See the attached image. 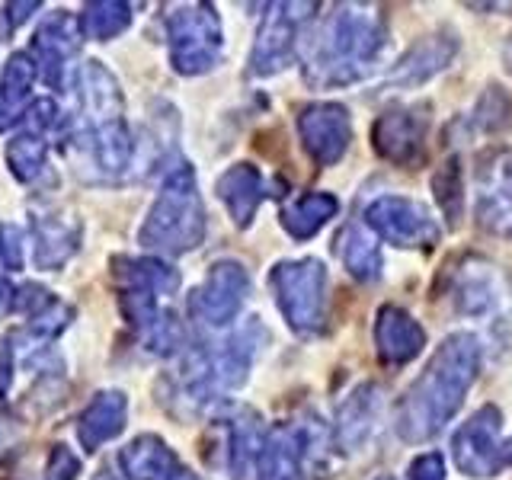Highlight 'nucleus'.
Listing matches in <instances>:
<instances>
[{
  "label": "nucleus",
  "mask_w": 512,
  "mask_h": 480,
  "mask_svg": "<svg viewBox=\"0 0 512 480\" xmlns=\"http://www.w3.org/2000/svg\"><path fill=\"white\" fill-rule=\"evenodd\" d=\"M480 368V346L471 333H455L429 359L426 372L413 381L394 416L400 439L426 442L461 410L464 394Z\"/></svg>",
  "instance_id": "obj_1"
},
{
  "label": "nucleus",
  "mask_w": 512,
  "mask_h": 480,
  "mask_svg": "<svg viewBox=\"0 0 512 480\" xmlns=\"http://www.w3.org/2000/svg\"><path fill=\"white\" fill-rule=\"evenodd\" d=\"M388 29L375 7L343 4L314 32L304 52V77L317 87H346L362 80L384 52Z\"/></svg>",
  "instance_id": "obj_2"
},
{
  "label": "nucleus",
  "mask_w": 512,
  "mask_h": 480,
  "mask_svg": "<svg viewBox=\"0 0 512 480\" xmlns=\"http://www.w3.org/2000/svg\"><path fill=\"white\" fill-rule=\"evenodd\" d=\"M205 237V208L196 186V173L183 164L167 176L157 202L151 205L148 221L138 234L141 247L157 253H186L199 247Z\"/></svg>",
  "instance_id": "obj_3"
},
{
  "label": "nucleus",
  "mask_w": 512,
  "mask_h": 480,
  "mask_svg": "<svg viewBox=\"0 0 512 480\" xmlns=\"http://www.w3.org/2000/svg\"><path fill=\"white\" fill-rule=\"evenodd\" d=\"M272 292L282 317L298 333H317L327 311V269L320 260H292L272 269Z\"/></svg>",
  "instance_id": "obj_4"
},
{
  "label": "nucleus",
  "mask_w": 512,
  "mask_h": 480,
  "mask_svg": "<svg viewBox=\"0 0 512 480\" xmlns=\"http://www.w3.org/2000/svg\"><path fill=\"white\" fill-rule=\"evenodd\" d=\"M170 32V58L180 74H202L212 71L221 55V23L215 7L189 4L176 7L167 20Z\"/></svg>",
  "instance_id": "obj_5"
},
{
  "label": "nucleus",
  "mask_w": 512,
  "mask_h": 480,
  "mask_svg": "<svg viewBox=\"0 0 512 480\" xmlns=\"http://www.w3.org/2000/svg\"><path fill=\"white\" fill-rule=\"evenodd\" d=\"M365 224L378 237L391 240L394 247H407V250H432L442 237V228L426 212V205L407 196L375 199L365 208Z\"/></svg>",
  "instance_id": "obj_6"
},
{
  "label": "nucleus",
  "mask_w": 512,
  "mask_h": 480,
  "mask_svg": "<svg viewBox=\"0 0 512 480\" xmlns=\"http://www.w3.org/2000/svg\"><path fill=\"white\" fill-rule=\"evenodd\" d=\"M455 461L471 477H493L512 464V439H503L500 410L480 407L455 436Z\"/></svg>",
  "instance_id": "obj_7"
},
{
  "label": "nucleus",
  "mask_w": 512,
  "mask_h": 480,
  "mask_svg": "<svg viewBox=\"0 0 512 480\" xmlns=\"http://www.w3.org/2000/svg\"><path fill=\"white\" fill-rule=\"evenodd\" d=\"M314 10V4H272L263 16V26L256 32L253 52H250V71L256 77L279 74L298 45V26Z\"/></svg>",
  "instance_id": "obj_8"
},
{
  "label": "nucleus",
  "mask_w": 512,
  "mask_h": 480,
  "mask_svg": "<svg viewBox=\"0 0 512 480\" xmlns=\"http://www.w3.org/2000/svg\"><path fill=\"white\" fill-rule=\"evenodd\" d=\"M247 295H250L247 269L234 260H221L212 266L199 292L192 295V314L208 327H224L237 317Z\"/></svg>",
  "instance_id": "obj_9"
},
{
  "label": "nucleus",
  "mask_w": 512,
  "mask_h": 480,
  "mask_svg": "<svg viewBox=\"0 0 512 480\" xmlns=\"http://www.w3.org/2000/svg\"><path fill=\"white\" fill-rule=\"evenodd\" d=\"M474 202H477L480 228L500 237H512V154L509 151L490 154L477 167Z\"/></svg>",
  "instance_id": "obj_10"
},
{
  "label": "nucleus",
  "mask_w": 512,
  "mask_h": 480,
  "mask_svg": "<svg viewBox=\"0 0 512 480\" xmlns=\"http://www.w3.org/2000/svg\"><path fill=\"white\" fill-rule=\"evenodd\" d=\"M298 132L308 154L320 167H333L352 141V122L349 112L340 103H311L301 109Z\"/></svg>",
  "instance_id": "obj_11"
},
{
  "label": "nucleus",
  "mask_w": 512,
  "mask_h": 480,
  "mask_svg": "<svg viewBox=\"0 0 512 480\" xmlns=\"http://www.w3.org/2000/svg\"><path fill=\"white\" fill-rule=\"evenodd\" d=\"M426 116L416 106H394L384 116H378L372 141L381 157L394 160V164H407L416 157L420 144L426 138Z\"/></svg>",
  "instance_id": "obj_12"
},
{
  "label": "nucleus",
  "mask_w": 512,
  "mask_h": 480,
  "mask_svg": "<svg viewBox=\"0 0 512 480\" xmlns=\"http://www.w3.org/2000/svg\"><path fill=\"white\" fill-rule=\"evenodd\" d=\"M77 96H80V109H84L87 119V132L103 125H116L122 119V93L116 77H112L100 61H87L77 74Z\"/></svg>",
  "instance_id": "obj_13"
},
{
  "label": "nucleus",
  "mask_w": 512,
  "mask_h": 480,
  "mask_svg": "<svg viewBox=\"0 0 512 480\" xmlns=\"http://www.w3.org/2000/svg\"><path fill=\"white\" fill-rule=\"evenodd\" d=\"M455 304L461 314L471 317H490L503 308L506 301V288H503V276L496 272L490 263L484 260H468L464 269L455 279Z\"/></svg>",
  "instance_id": "obj_14"
},
{
  "label": "nucleus",
  "mask_w": 512,
  "mask_h": 480,
  "mask_svg": "<svg viewBox=\"0 0 512 480\" xmlns=\"http://www.w3.org/2000/svg\"><path fill=\"white\" fill-rule=\"evenodd\" d=\"M119 461L132 480H196V474L157 436H138L132 445L122 448Z\"/></svg>",
  "instance_id": "obj_15"
},
{
  "label": "nucleus",
  "mask_w": 512,
  "mask_h": 480,
  "mask_svg": "<svg viewBox=\"0 0 512 480\" xmlns=\"http://www.w3.org/2000/svg\"><path fill=\"white\" fill-rule=\"evenodd\" d=\"M375 343H378V352H381L384 362L404 365L423 349L426 333L404 308H394L391 304V308H381V314H378Z\"/></svg>",
  "instance_id": "obj_16"
},
{
  "label": "nucleus",
  "mask_w": 512,
  "mask_h": 480,
  "mask_svg": "<svg viewBox=\"0 0 512 480\" xmlns=\"http://www.w3.org/2000/svg\"><path fill=\"white\" fill-rule=\"evenodd\" d=\"M378 413H381V391L375 384H362L359 391H352L340 413H336V439L343 442V448L356 452L368 442L372 429L378 426Z\"/></svg>",
  "instance_id": "obj_17"
},
{
  "label": "nucleus",
  "mask_w": 512,
  "mask_h": 480,
  "mask_svg": "<svg viewBox=\"0 0 512 480\" xmlns=\"http://www.w3.org/2000/svg\"><path fill=\"white\" fill-rule=\"evenodd\" d=\"M125 413H128V400L119 391H103L90 400V407L80 413V423H77V436L80 445L93 452L100 448L103 442L116 439L122 426H125Z\"/></svg>",
  "instance_id": "obj_18"
},
{
  "label": "nucleus",
  "mask_w": 512,
  "mask_h": 480,
  "mask_svg": "<svg viewBox=\"0 0 512 480\" xmlns=\"http://www.w3.org/2000/svg\"><path fill=\"white\" fill-rule=\"evenodd\" d=\"M218 196L224 205H228L231 218L240 224V228H247L256 215V208H260V202H263L260 170L250 167V164H237L231 170H224L221 180H218Z\"/></svg>",
  "instance_id": "obj_19"
},
{
  "label": "nucleus",
  "mask_w": 512,
  "mask_h": 480,
  "mask_svg": "<svg viewBox=\"0 0 512 480\" xmlns=\"http://www.w3.org/2000/svg\"><path fill=\"white\" fill-rule=\"evenodd\" d=\"M36 263L42 269H58L74 256L80 240V224L71 215H42L36 221Z\"/></svg>",
  "instance_id": "obj_20"
},
{
  "label": "nucleus",
  "mask_w": 512,
  "mask_h": 480,
  "mask_svg": "<svg viewBox=\"0 0 512 480\" xmlns=\"http://www.w3.org/2000/svg\"><path fill=\"white\" fill-rule=\"evenodd\" d=\"M304 436L292 426H276L266 436L260 458V480H304L301 474Z\"/></svg>",
  "instance_id": "obj_21"
},
{
  "label": "nucleus",
  "mask_w": 512,
  "mask_h": 480,
  "mask_svg": "<svg viewBox=\"0 0 512 480\" xmlns=\"http://www.w3.org/2000/svg\"><path fill=\"white\" fill-rule=\"evenodd\" d=\"M455 48H458L455 39H448V36H432V39H426L420 45H413L410 55L394 68L391 80H394V84H407V87L423 84V80H429L432 74H439L445 64L452 61Z\"/></svg>",
  "instance_id": "obj_22"
},
{
  "label": "nucleus",
  "mask_w": 512,
  "mask_h": 480,
  "mask_svg": "<svg viewBox=\"0 0 512 480\" xmlns=\"http://www.w3.org/2000/svg\"><path fill=\"white\" fill-rule=\"evenodd\" d=\"M80 42V32H77V20L71 13H55L52 20H48L39 36H36V48H39V58L45 64V80L48 84H58L61 80V61L68 58Z\"/></svg>",
  "instance_id": "obj_23"
},
{
  "label": "nucleus",
  "mask_w": 512,
  "mask_h": 480,
  "mask_svg": "<svg viewBox=\"0 0 512 480\" xmlns=\"http://www.w3.org/2000/svg\"><path fill=\"white\" fill-rule=\"evenodd\" d=\"M336 253L343 256V266L362 282H375L381 276V247L378 240L365 231V224H349L336 240Z\"/></svg>",
  "instance_id": "obj_24"
},
{
  "label": "nucleus",
  "mask_w": 512,
  "mask_h": 480,
  "mask_svg": "<svg viewBox=\"0 0 512 480\" xmlns=\"http://www.w3.org/2000/svg\"><path fill=\"white\" fill-rule=\"evenodd\" d=\"M263 448H266L263 426L250 410H244L231 423V468L237 480H247L253 468H260Z\"/></svg>",
  "instance_id": "obj_25"
},
{
  "label": "nucleus",
  "mask_w": 512,
  "mask_h": 480,
  "mask_svg": "<svg viewBox=\"0 0 512 480\" xmlns=\"http://www.w3.org/2000/svg\"><path fill=\"white\" fill-rule=\"evenodd\" d=\"M336 212H340L336 196H330V192H311V196H301L295 205L285 208L282 224L292 237L304 240V237H314Z\"/></svg>",
  "instance_id": "obj_26"
},
{
  "label": "nucleus",
  "mask_w": 512,
  "mask_h": 480,
  "mask_svg": "<svg viewBox=\"0 0 512 480\" xmlns=\"http://www.w3.org/2000/svg\"><path fill=\"white\" fill-rule=\"evenodd\" d=\"M32 80H36V64H32L26 55H13L10 64L4 68V80H0V132L20 116Z\"/></svg>",
  "instance_id": "obj_27"
},
{
  "label": "nucleus",
  "mask_w": 512,
  "mask_h": 480,
  "mask_svg": "<svg viewBox=\"0 0 512 480\" xmlns=\"http://www.w3.org/2000/svg\"><path fill=\"white\" fill-rule=\"evenodd\" d=\"M125 269H119V276L125 282V288H144V292L154 295H170L180 285V276L176 269L160 263V260H122Z\"/></svg>",
  "instance_id": "obj_28"
},
{
  "label": "nucleus",
  "mask_w": 512,
  "mask_h": 480,
  "mask_svg": "<svg viewBox=\"0 0 512 480\" xmlns=\"http://www.w3.org/2000/svg\"><path fill=\"white\" fill-rule=\"evenodd\" d=\"M132 23V7L128 4H90L84 13H80V29L87 32L90 39H112Z\"/></svg>",
  "instance_id": "obj_29"
},
{
  "label": "nucleus",
  "mask_w": 512,
  "mask_h": 480,
  "mask_svg": "<svg viewBox=\"0 0 512 480\" xmlns=\"http://www.w3.org/2000/svg\"><path fill=\"white\" fill-rule=\"evenodd\" d=\"M7 164L20 180H36L45 167V144L36 132L16 135L7 148Z\"/></svg>",
  "instance_id": "obj_30"
},
{
  "label": "nucleus",
  "mask_w": 512,
  "mask_h": 480,
  "mask_svg": "<svg viewBox=\"0 0 512 480\" xmlns=\"http://www.w3.org/2000/svg\"><path fill=\"white\" fill-rule=\"evenodd\" d=\"M410 480H445V461H442V455L429 452V455L416 458L410 464Z\"/></svg>",
  "instance_id": "obj_31"
},
{
  "label": "nucleus",
  "mask_w": 512,
  "mask_h": 480,
  "mask_svg": "<svg viewBox=\"0 0 512 480\" xmlns=\"http://www.w3.org/2000/svg\"><path fill=\"white\" fill-rule=\"evenodd\" d=\"M77 471H80V461L64 445H58L52 452V461H48V474H52L55 480H74Z\"/></svg>",
  "instance_id": "obj_32"
},
{
  "label": "nucleus",
  "mask_w": 512,
  "mask_h": 480,
  "mask_svg": "<svg viewBox=\"0 0 512 480\" xmlns=\"http://www.w3.org/2000/svg\"><path fill=\"white\" fill-rule=\"evenodd\" d=\"M20 250H23L20 234H16L10 224H0V263L16 269L20 266Z\"/></svg>",
  "instance_id": "obj_33"
},
{
  "label": "nucleus",
  "mask_w": 512,
  "mask_h": 480,
  "mask_svg": "<svg viewBox=\"0 0 512 480\" xmlns=\"http://www.w3.org/2000/svg\"><path fill=\"white\" fill-rule=\"evenodd\" d=\"M55 116H58V109L52 100H39L36 106L29 109V122L32 128H52L55 125Z\"/></svg>",
  "instance_id": "obj_34"
},
{
  "label": "nucleus",
  "mask_w": 512,
  "mask_h": 480,
  "mask_svg": "<svg viewBox=\"0 0 512 480\" xmlns=\"http://www.w3.org/2000/svg\"><path fill=\"white\" fill-rule=\"evenodd\" d=\"M10 304H13V292H10V285L0 279V314H7Z\"/></svg>",
  "instance_id": "obj_35"
},
{
  "label": "nucleus",
  "mask_w": 512,
  "mask_h": 480,
  "mask_svg": "<svg viewBox=\"0 0 512 480\" xmlns=\"http://www.w3.org/2000/svg\"><path fill=\"white\" fill-rule=\"evenodd\" d=\"M93 480H119L116 474H112V471H100V474H96Z\"/></svg>",
  "instance_id": "obj_36"
},
{
  "label": "nucleus",
  "mask_w": 512,
  "mask_h": 480,
  "mask_svg": "<svg viewBox=\"0 0 512 480\" xmlns=\"http://www.w3.org/2000/svg\"><path fill=\"white\" fill-rule=\"evenodd\" d=\"M378 480H394V477H388V474H384V477H378Z\"/></svg>",
  "instance_id": "obj_37"
}]
</instances>
